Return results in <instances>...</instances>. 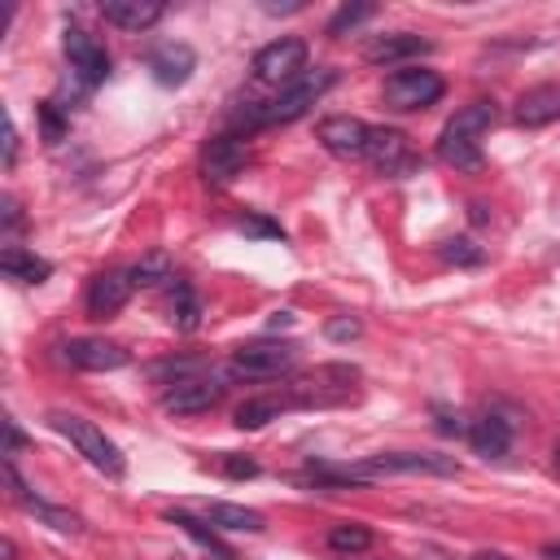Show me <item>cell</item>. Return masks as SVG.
Returning a JSON list of instances; mask_svg holds the SVG:
<instances>
[{
  "label": "cell",
  "mask_w": 560,
  "mask_h": 560,
  "mask_svg": "<svg viewBox=\"0 0 560 560\" xmlns=\"http://www.w3.org/2000/svg\"><path fill=\"white\" fill-rule=\"evenodd\" d=\"M66 363L70 368H83V372H114V368H127V350L118 341H105V337H74L61 346Z\"/></svg>",
  "instance_id": "11"
},
{
  "label": "cell",
  "mask_w": 560,
  "mask_h": 560,
  "mask_svg": "<svg viewBox=\"0 0 560 560\" xmlns=\"http://www.w3.org/2000/svg\"><path fill=\"white\" fill-rule=\"evenodd\" d=\"M293 363H298L293 341H254V346H241L232 354L228 372L241 376V381H271V376H284Z\"/></svg>",
  "instance_id": "3"
},
{
  "label": "cell",
  "mask_w": 560,
  "mask_h": 560,
  "mask_svg": "<svg viewBox=\"0 0 560 560\" xmlns=\"http://www.w3.org/2000/svg\"><path fill=\"white\" fill-rule=\"evenodd\" d=\"M372 13H376V9H372L368 0H359V4H341V9L332 13V22H328V35L337 39V35H346V31H354L359 22H368Z\"/></svg>",
  "instance_id": "27"
},
{
  "label": "cell",
  "mask_w": 560,
  "mask_h": 560,
  "mask_svg": "<svg viewBox=\"0 0 560 560\" xmlns=\"http://www.w3.org/2000/svg\"><path fill=\"white\" fill-rule=\"evenodd\" d=\"M490 127H494V105H490V101H468V105H464V109H459L442 131H446V136H464V140H477V144H481V136H486Z\"/></svg>",
  "instance_id": "21"
},
{
  "label": "cell",
  "mask_w": 560,
  "mask_h": 560,
  "mask_svg": "<svg viewBox=\"0 0 560 560\" xmlns=\"http://www.w3.org/2000/svg\"><path fill=\"white\" fill-rule=\"evenodd\" d=\"M368 547H372V529H368V525L341 521V525L328 529V551H337V556H359V551H368Z\"/></svg>",
  "instance_id": "25"
},
{
  "label": "cell",
  "mask_w": 560,
  "mask_h": 560,
  "mask_svg": "<svg viewBox=\"0 0 560 560\" xmlns=\"http://www.w3.org/2000/svg\"><path fill=\"white\" fill-rule=\"evenodd\" d=\"M171 521H175L179 529H188V534H192L197 542H206V547H214L219 556H228V547H219V538H214V529H206V525H201V521H192L188 512H171Z\"/></svg>",
  "instance_id": "28"
},
{
  "label": "cell",
  "mask_w": 560,
  "mask_h": 560,
  "mask_svg": "<svg viewBox=\"0 0 560 560\" xmlns=\"http://www.w3.org/2000/svg\"><path fill=\"white\" fill-rule=\"evenodd\" d=\"M48 420H52V429H57V433H66V438H70V446H74L92 468H101L105 477H122L127 459H122V451L105 438V429H96L92 420H83V416H74V411H52Z\"/></svg>",
  "instance_id": "2"
},
{
  "label": "cell",
  "mask_w": 560,
  "mask_h": 560,
  "mask_svg": "<svg viewBox=\"0 0 560 560\" xmlns=\"http://www.w3.org/2000/svg\"><path fill=\"white\" fill-rule=\"evenodd\" d=\"M442 92H446V83H442V74H433V70H394V74L385 79V92H381V96H385L389 109L407 114V109L433 105Z\"/></svg>",
  "instance_id": "4"
},
{
  "label": "cell",
  "mask_w": 560,
  "mask_h": 560,
  "mask_svg": "<svg viewBox=\"0 0 560 560\" xmlns=\"http://www.w3.org/2000/svg\"><path fill=\"white\" fill-rule=\"evenodd\" d=\"M468 560H508L503 551H477V556H468Z\"/></svg>",
  "instance_id": "39"
},
{
  "label": "cell",
  "mask_w": 560,
  "mask_h": 560,
  "mask_svg": "<svg viewBox=\"0 0 560 560\" xmlns=\"http://www.w3.org/2000/svg\"><path fill=\"white\" fill-rule=\"evenodd\" d=\"M131 289H136V280H131V271H118V267H109V271H101V276H92V284H88V315L92 319H105V315H114V311H122L127 306V298H131Z\"/></svg>",
  "instance_id": "12"
},
{
  "label": "cell",
  "mask_w": 560,
  "mask_h": 560,
  "mask_svg": "<svg viewBox=\"0 0 560 560\" xmlns=\"http://www.w3.org/2000/svg\"><path fill=\"white\" fill-rule=\"evenodd\" d=\"M166 311H171V324H175L179 332H192V328L201 324V302H197L192 284H184V280H171V298H166Z\"/></svg>",
  "instance_id": "22"
},
{
  "label": "cell",
  "mask_w": 560,
  "mask_h": 560,
  "mask_svg": "<svg viewBox=\"0 0 560 560\" xmlns=\"http://www.w3.org/2000/svg\"><path fill=\"white\" fill-rule=\"evenodd\" d=\"M551 468H556V477H560V442H556V451H551Z\"/></svg>",
  "instance_id": "41"
},
{
  "label": "cell",
  "mask_w": 560,
  "mask_h": 560,
  "mask_svg": "<svg viewBox=\"0 0 560 560\" xmlns=\"http://www.w3.org/2000/svg\"><path fill=\"white\" fill-rule=\"evenodd\" d=\"M206 521L214 529H228V534H262L267 529L262 512H254L245 503H206Z\"/></svg>",
  "instance_id": "20"
},
{
  "label": "cell",
  "mask_w": 560,
  "mask_h": 560,
  "mask_svg": "<svg viewBox=\"0 0 560 560\" xmlns=\"http://www.w3.org/2000/svg\"><path fill=\"white\" fill-rule=\"evenodd\" d=\"M438 158L455 171H481V144L477 140H464V136H438Z\"/></svg>",
  "instance_id": "23"
},
{
  "label": "cell",
  "mask_w": 560,
  "mask_h": 560,
  "mask_svg": "<svg viewBox=\"0 0 560 560\" xmlns=\"http://www.w3.org/2000/svg\"><path fill=\"white\" fill-rule=\"evenodd\" d=\"M468 442H472L477 455L503 459L508 446H512V420H503L499 411H486V416H477V420L468 424Z\"/></svg>",
  "instance_id": "17"
},
{
  "label": "cell",
  "mask_w": 560,
  "mask_h": 560,
  "mask_svg": "<svg viewBox=\"0 0 560 560\" xmlns=\"http://www.w3.org/2000/svg\"><path fill=\"white\" fill-rule=\"evenodd\" d=\"M219 398H223V381H219V372L210 368L206 376L175 381V385L162 394V407L175 411V416H192V411H210Z\"/></svg>",
  "instance_id": "9"
},
{
  "label": "cell",
  "mask_w": 560,
  "mask_h": 560,
  "mask_svg": "<svg viewBox=\"0 0 560 560\" xmlns=\"http://www.w3.org/2000/svg\"><path fill=\"white\" fill-rule=\"evenodd\" d=\"M241 228H249V232H258V236H284L276 223H262V219H241Z\"/></svg>",
  "instance_id": "37"
},
{
  "label": "cell",
  "mask_w": 560,
  "mask_h": 560,
  "mask_svg": "<svg viewBox=\"0 0 560 560\" xmlns=\"http://www.w3.org/2000/svg\"><path fill=\"white\" fill-rule=\"evenodd\" d=\"M0 556H4V560H13V556H18V547H13V538H4V542H0Z\"/></svg>",
  "instance_id": "38"
},
{
  "label": "cell",
  "mask_w": 560,
  "mask_h": 560,
  "mask_svg": "<svg viewBox=\"0 0 560 560\" xmlns=\"http://www.w3.org/2000/svg\"><path fill=\"white\" fill-rule=\"evenodd\" d=\"M0 271H4L9 280H18V284H44V280L52 276V262L39 258V254H31V249H22V245H4Z\"/></svg>",
  "instance_id": "19"
},
{
  "label": "cell",
  "mask_w": 560,
  "mask_h": 560,
  "mask_svg": "<svg viewBox=\"0 0 560 560\" xmlns=\"http://www.w3.org/2000/svg\"><path fill=\"white\" fill-rule=\"evenodd\" d=\"M284 407H289V398H276V394L245 398V402L236 407V429H262V424H271Z\"/></svg>",
  "instance_id": "24"
},
{
  "label": "cell",
  "mask_w": 560,
  "mask_h": 560,
  "mask_svg": "<svg viewBox=\"0 0 560 560\" xmlns=\"http://www.w3.org/2000/svg\"><path fill=\"white\" fill-rule=\"evenodd\" d=\"M149 70H153V79H158L162 88H179V83H188V74L197 70V52H192L188 44H158V48L149 52Z\"/></svg>",
  "instance_id": "15"
},
{
  "label": "cell",
  "mask_w": 560,
  "mask_h": 560,
  "mask_svg": "<svg viewBox=\"0 0 560 560\" xmlns=\"http://www.w3.org/2000/svg\"><path fill=\"white\" fill-rule=\"evenodd\" d=\"M0 219H4V236H18V232H22V206H18L13 197L0 201Z\"/></svg>",
  "instance_id": "32"
},
{
  "label": "cell",
  "mask_w": 560,
  "mask_h": 560,
  "mask_svg": "<svg viewBox=\"0 0 560 560\" xmlns=\"http://www.w3.org/2000/svg\"><path fill=\"white\" fill-rule=\"evenodd\" d=\"M162 13H166L162 0H105L101 4V18L118 31H149Z\"/></svg>",
  "instance_id": "16"
},
{
  "label": "cell",
  "mask_w": 560,
  "mask_h": 560,
  "mask_svg": "<svg viewBox=\"0 0 560 560\" xmlns=\"http://www.w3.org/2000/svg\"><path fill=\"white\" fill-rule=\"evenodd\" d=\"M219 464H223V472H228V477H254V472H258V464H254V459H245V455H223Z\"/></svg>",
  "instance_id": "33"
},
{
  "label": "cell",
  "mask_w": 560,
  "mask_h": 560,
  "mask_svg": "<svg viewBox=\"0 0 560 560\" xmlns=\"http://www.w3.org/2000/svg\"><path fill=\"white\" fill-rule=\"evenodd\" d=\"M381 175L389 179H402L411 171H420V153L411 149V140L394 127H372V140H368V153H363Z\"/></svg>",
  "instance_id": "5"
},
{
  "label": "cell",
  "mask_w": 560,
  "mask_h": 560,
  "mask_svg": "<svg viewBox=\"0 0 560 560\" xmlns=\"http://www.w3.org/2000/svg\"><path fill=\"white\" fill-rule=\"evenodd\" d=\"M429 52H433V44L420 39V35H411V31L381 35V39H372V44L363 48V57H368L372 66H402V61H416V57H429Z\"/></svg>",
  "instance_id": "13"
},
{
  "label": "cell",
  "mask_w": 560,
  "mask_h": 560,
  "mask_svg": "<svg viewBox=\"0 0 560 560\" xmlns=\"http://www.w3.org/2000/svg\"><path fill=\"white\" fill-rule=\"evenodd\" d=\"M442 258H451V262H481V249H477L472 241L455 236V241H446V245H442Z\"/></svg>",
  "instance_id": "30"
},
{
  "label": "cell",
  "mask_w": 560,
  "mask_h": 560,
  "mask_svg": "<svg viewBox=\"0 0 560 560\" xmlns=\"http://www.w3.org/2000/svg\"><path fill=\"white\" fill-rule=\"evenodd\" d=\"M302 66H306V44L293 39V35L271 39V44L258 48V57H254V74H258L262 83H293V79L302 74Z\"/></svg>",
  "instance_id": "7"
},
{
  "label": "cell",
  "mask_w": 560,
  "mask_h": 560,
  "mask_svg": "<svg viewBox=\"0 0 560 560\" xmlns=\"http://www.w3.org/2000/svg\"><path fill=\"white\" fill-rule=\"evenodd\" d=\"M4 481H9V490H13V499L26 508V512H35L44 525H52V529H61V534H74V529H83V521L74 516V512H66V508H52V503H44V499H35L31 490H26V481L18 477V468H13V459H4Z\"/></svg>",
  "instance_id": "14"
},
{
  "label": "cell",
  "mask_w": 560,
  "mask_h": 560,
  "mask_svg": "<svg viewBox=\"0 0 560 560\" xmlns=\"http://www.w3.org/2000/svg\"><path fill=\"white\" fill-rule=\"evenodd\" d=\"M551 118H560V83H538V88L521 92V101H516L521 127H547Z\"/></svg>",
  "instance_id": "18"
},
{
  "label": "cell",
  "mask_w": 560,
  "mask_h": 560,
  "mask_svg": "<svg viewBox=\"0 0 560 560\" xmlns=\"http://www.w3.org/2000/svg\"><path fill=\"white\" fill-rule=\"evenodd\" d=\"M39 118H44V140H48V144H57V140H61V131H66V122H61L57 105H52V101H44V105H39Z\"/></svg>",
  "instance_id": "31"
},
{
  "label": "cell",
  "mask_w": 560,
  "mask_h": 560,
  "mask_svg": "<svg viewBox=\"0 0 560 560\" xmlns=\"http://www.w3.org/2000/svg\"><path fill=\"white\" fill-rule=\"evenodd\" d=\"M332 83H337V70H306V74H298L293 83H284L276 101H267V105H249L245 114H236V127H241V131H254V127L293 122V118H302V114H306Z\"/></svg>",
  "instance_id": "1"
},
{
  "label": "cell",
  "mask_w": 560,
  "mask_h": 560,
  "mask_svg": "<svg viewBox=\"0 0 560 560\" xmlns=\"http://www.w3.org/2000/svg\"><path fill=\"white\" fill-rule=\"evenodd\" d=\"M131 271V280H136V289H153V284H162V280H171V258L166 254H144L136 267H127Z\"/></svg>",
  "instance_id": "26"
},
{
  "label": "cell",
  "mask_w": 560,
  "mask_h": 560,
  "mask_svg": "<svg viewBox=\"0 0 560 560\" xmlns=\"http://www.w3.org/2000/svg\"><path fill=\"white\" fill-rule=\"evenodd\" d=\"M61 48H66L70 70H74L88 88H96V83L109 74V52H105V44H101L92 31H83V26H66Z\"/></svg>",
  "instance_id": "6"
},
{
  "label": "cell",
  "mask_w": 560,
  "mask_h": 560,
  "mask_svg": "<svg viewBox=\"0 0 560 560\" xmlns=\"http://www.w3.org/2000/svg\"><path fill=\"white\" fill-rule=\"evenodd\" d=\"M542 556H547V560H560V542H547V547H542Z\"/></svg>",
  "instance_id": "40"
},
{
  "label": "cell",
  "mask_w": 560,
  "mask_h": 560,
  "mask_svg": "<svg viewBox=\"0 0 560 560\" xmlns=\"http://www.w3.org/2000/svg\"><path fill=\"white\" fill-rule=\"evenodd\" d=\"M4 433H9L4 455H18V451H22V442H26V438H22V429H18V420H4Z\"/></svg>",
  "instance_id": "36"
},
{
  "label": "cell",
  "mask_w": 560,
  "mask_h": 560,
  "mask_svg": "<svg viewBox=\"0 0 560 560\" xmlns=\"http://www.w3.org/2000/svg\"><path fill=\"white\" fill-rule=\"evenodd\" d=\"M359 332H363V324H359L354 315H332V319L324 324V337H328V341H354Z\"/></svg>",
  "instance_id": "29"
},
{
  "label": "cell",
  "mask_w": 560,
  "mask_h": 560,
  "mask_svg": "<svg viewBox=\"0 0 560 560\" xmlns=\"http://www.w3.org/2000/svg\"><path fill=\"white\" fill-rule=\"evenodd\" d=\"M245 162H249L245 136H241V131H223V136H214V140L206 144V153H201V175H206L210 184H232V179L245 171Z\"/></svg>",
  "instance_id": "8"
},
{
  "label": "cell",
  "mask_w": 560,
  "mask_h": 560,
  "mask_svg": "<svg viewBox=\"0 0 560 560\" xmlns=\"http://www.w3.org/2000/svg\"><path fill=\"white\" fill-rule=\"evenodd\" d=\"M438 429H442V433H468L464 416H455V411H446V407H438Z\"/></svg>",
  "instance_id": "35"
},
{
  "label": "cell",
  "mask_w": 560,
  "mask_h": 560,
  "mask_svg": "<svg viewBox=\"0 0 560 560\" xmlns=\"http://www.w3.org/2000/svg\"><path fill=\"white\" fill-rule=\"evenodd\" d=\"M319 144L337 158H363L368 153V140H372V127L363 118H350V114H332L319 122Z\"/></svg>",
  "instance_id": "10"
},
{
  "label": "cell",
  "mask_w": 560,
  "mask_h": 560,
  "mask_svg": "<svg viewBox=\"0 0 560 560\" xmlns=\"http://www.w3.org/2000/svg\"><path fill=\"white\" fill-rule=\"evenodd\" d=\"M13 162H18V127L13 118H4V171H13Z\"/></svg>",
  "instance_id": "34"
}]
</instances>
